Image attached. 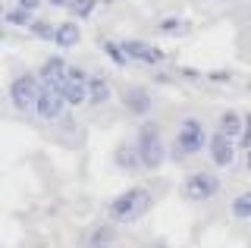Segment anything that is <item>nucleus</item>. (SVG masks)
Returning <instances> with one entry per match:
<instances>
[{
  "label": "nucleus",
  "instance_id": "1",
  "mask_svg": "<svg viewBox=\"0 0 251 248\" xmlns=\"http://www.w3.org/2000/svg\"><path fill=\"white\" fill-rule=\"evenodd\" d=\"M151 207V192L135 185V189H126L123 195H116L110 201V220L113 223H132Z\"/></svg>",
  "mask_w": 251,
  "mask_h": 248
},
{
  "label": "nucleus",
  "instance_id": "2",
  "mask_svg": "<svg viewBox=\"0 0 251 248\" xmlns=\"http://www.w3.org/2000/svg\"><path fill=\"white\" fill-rule=\"evenodd\" d=\"M138 157H141V167L148 170H160L163 160H167V148H163V138H160V129H157V123H145V126L138 129Z\"/></svg>",
  "mask_w": 251,
  "mask_h": 248
},
{
  "label": "nucleus",
  "instance_id": "3",
  "mask_svg": "<svg viewBox=\"0 0 251 248\" xmlns=\"http://www.w3.org/2000/svg\"><path fill=\"white\" fill-rule=\"evenodd\" d=\"M201 148H207L204 126L195 120V116H188V120H182V126H179V132H176V160L201 154Z\"/></svg>",
  "mask_w": 251,
  "mask_h": 248
},
{
  "label": "nucleus",
  "instance_id": "4",
  "mask_svg": "<svg viewBox=\"0 0 251 248\" xmlns=\"http://www.w3.org/2000/svg\"><path fill=\"white\" fill-rule=\"evenodd\" d=\"M38 95H41V85H38L35 75H16L10 82V98L16 110H35L38 107Z\"/></svg>",
  "mask_w": 251,
  "mask_h": 248
},
{
  "label": "nucleus",
  "instance_id": "5",
  "mask_svg": "<svg viewBox=\"0 0 251 248\" xmlns=\"http://www.w3.org/2000/svg\"><path fill=\"white\" fill-rule=\"evenodd\" d=\"M220 192V179L214 173H188L182 182V195L188 201H207Z\"/></svg>",
  "mask_w": 251,
  "mask_h": 248
},
{
  "label": "nucleus",
  "instance_id": "6",
  "mask_svg": "<svg viewBox=\"0 0 251 248\" xmlns=\"http://www.w3.org/2000/svg\"><path fill=\"white\" fill-rule=\"evenodd\" d=\"M235 138H229V135H223L217 129L214 135H210V142H207V151H210V160H214L217 167H229L232 160H235Z\"/></svg>",
  "mask_w": 251,
  "mask_h": 248
},
{
  "label": "nucleus",
  "instance_id": "7",
  "mask_svg": "<svg viewBox=\"0 0 251 248\" xmlns=\"http://www.w3.org/2000/svg\"><path fill=\"white\" fill-rule=\"evenodd\" d=\"M41 82L53 91H63L69 85V66L63 63V57H47L41 66Z\"/></svg>",
  "mask_w": 251,
  "mask_h": 248
},
{
  "label": "nucleus",
  "instance_id": "8",
  "mask_svg": "<svg viewBox=\"0 0 251 248\" xmlns=\"http://www.w3.org/2000/svg\"><path fill=\"white\" fill-rule=\"evenodd\" d=\"M63 107H66V100H63L60 91H53V88H47V85H41V95H38V116L47 123H53V120H60L63 116Z\"/></svg>",
  "mask_w": 251,
  "mask_h": 248
},
{
  "label": "nucleus",
  "instance_id": "9",
  "mask_svg": "<svg viewBox=\"0 0 251 248\" xmlns=\"http://www.w3.org/2000/svg\"><path fill=\"white\" fill-rule=\"evenodd\" d=\"M120 48L129 60H138V63H160L163 60V50H157L148 41H138V38H126V41H120Z\"/></svg>",
  "mask_w": 251,
  "mask_h": 248
},
{
  "label": "nucleus",
  "instance_id": "10",
  "mask_svg": "<svg viewBox=\"0 0 251 248\" xmlns=\"http://www.w3.org/2000/svg\"><path fill=\"white\" fill-rule=\"evenodd\" d=\"M126 110L135 113V116L148 113V110H151V91H145V88H129V91H126Z\"/></svg>",
  "mask_w": 251,
  "mask_h": 248
},
{
  "label": "nucleus",
  "instance_id": "11",
  "mask_svg": "<svg viewBox=\"0 0 251 248\" xmlns=\"http://www.w3.org/2000/svg\"><path fill=\"white\" fill-rule=\"evenodd\" d=\"M78 38H82V28H78V22L73 19V22H60L57 25V48H63V50H69V48H75L78 44Z\"/></svg>",
  "mask_w": 251,
  "mask_h": 248
},
{
  "label": "nucleus",
  "instance_id": "12",
  "mask_svg": "<svg viewBox=\"0 0 251 248\" xmlns=\"http://www.w3.org/2000/svg\"><path fill=\"white\" fill-rule=\"evenodd\" d=\"M113 160H116V167H123L126 173H135V170L141 167V157H138V148L135 145H120L113 154Z\"/></svg>",
  "mask_w": 251,
  "mask_h": 248
},
{
  "label": "nucleus",
  "instance_id": "13",
  "mask_svg": "<svg viewBox=\"0 0 251 248\" xmlns=\"http://www.w3.org/2000/svg\"><path fill=\"white\" fill-rule=\"evenodd\" d=\"M242 129H245V116H239L235 110H226L220 116V132L229 138H242Z\"/></svg>",
  "mask_w": 251,
  "mask_h": 248
},
{
  "label": "nucleus",
  "instance_id": "14",
  "mask_svg": "<svg viewBox=\"0 0 251 248\" xmlns=\"http://www.w3.org/2000/svg\"><path fill=\"white\" fill-rule=\"evenodd\" d=\"M60 95H63V100H66V104L82 107L85 100H88V82H73V79H69V85L60 91Z\"/></svg>",
  "mask_w": 251,
  "mask_h": 248
},
{
  "label": "nucleus",
  "instance_id": "15",
  "mask_svg": "<svg viewBox=\"0 0 251 248\" xmlns=\"http://www.w3.org/2000/svg\"><path fill=\"white\" fill-rule=\"evenodd\" d=\"M110 100V82L100 79V75H91L88 79V104H107Z\"/></svg>",
  "mask_w": 251,
  "mask_h": 248
},
{
  "label": "nucleus",
  "instance_id": "16",
  "mask_svg": "<svg viewBox=\"0 0 251 248\" xmlns=\"http://www.w3.org/2000/svg\"><path fill=\"white\" fill-rule=\"evenodd\" d=\"M229 211H232V217H235V220H251V189L239 192V195L232 198Z\"/></svg>",
  "mask_w": 251,
  "mask_h": 248
},
{
  "label": "nucleus",
  "instance_id": "17",
  "mask_svg": "<svg viewBox=\"0 0 251 248\" xmlns=\"http://www.w3.org/2000/svg\"><path fill=\"white\" fill-rule=\"evenodd\" d=\"M6 22L10 25H25V28H31V13H25V10H19V6H13V10H6Z\"/></svg>",
  "mask_w": 251,
  "mask_h": 248
},
{
  "label": "nucleus",
  "instance_id": "18",
  "mask_svg": "<svg viewBox=\"0 0 251 248\" xmlns=\"http://www.w3.org/2000/svg\"><path fill=\"white\" fill-rule=\"evenodd\" d=\"M94 6H98V0H73L69 10L75 13V19H88L91 13H94Z\"/></svg>",
  "mask_w": 251,
  "mask_h": 248
},
{
  "label": "nucleus",
  "instance_id": "19",
  "mask_svg": "<svg viewBox=\"0 0 251 248\" xmlns=\"http://www.w3.org/2000/svg\"><path fill=\"white\" fill-rule=\"evenodd\" d=\"M100 48H104V53H107L110 60H113L116 66H126V60H129V57H126V50H123V48H120L116 41H104Z\"/></svg>",
  "mask_w": 251,
  "mask_h": 248
},
{
  "label": "nucleus",
  "instance_id": "20",
  "mask_svg": "<svg viewBox=\"0 0 251 248\" xmlns=\"http://www.w3.org/2000/svg\"><path fill=\"white\" fill-rule=\"evenodd\" d=\"M185 22L182 19H163V22H157V32H163V35H182L185 32Z\"/></svg>",
  "mask_w": 251,
  "mask_h": 248
},
{
  "label": "nucleus",
  "instance_id": "21",
  "mask_svg": "<svg viewBox=\"0 0 251 248\" xmlns=\"http://www.w3.org/2000/svg\"><path fill=\"white\" fill-rule=\"evenodd\" d=\"M31 35L35 38H47V41H50V38H57V25H50V22H31Z\"/></svg>",
  "mask_w": 251,
  "mask_h": 248
},
{
  "label": "nucleus",
  "instance_id": "22",
  "mask_svg": "<svg viewBox=\"0 0 251 248\" xmlns=\"http://www.w3.org/2000/svg\"><path fill=\"white\" fill-rule=\"evenodd\" d=\"M239 148L251 151V113L245 116V129H242V138H239Z\"/></svg>",
  "mask_w": 251,
  "mask_h": 248
},
{
  "label": "nucleus",
  "instance_id": "23",
  "mask_svg": "<svg viewBox=\"0 0 251 248\" xmlns=\"http://www.w3.org/2000/svg\"><path fill=\"white\" fill-rule=\"evenodd\" d=\"M207 79L210 82H229L232 73H226V69H214V73H207Z\"/></svg>",
  "mask_w": 251,
  "mask_h": 248
},
{
  "label": "nucleus",
  "instance_id": "24",
  "mask_svg": "<svg viewBox=\"0 0 251 248\" xmlns=\"http://www.w3.org/2000/svg\"><path fill=\"white\" fill-rule=\"evenodd\" d=\"M16 6H19V10H25V13H35L38 6H41V0H19Z\"/></svg>",
  "mask_w": 251,
  "mask_h": 248
},
{
  "label": "nucleus",
  "instance_id": "25",
  "mask_svg": "<svg viewBox=\"0 0 251 248\" xmlns=\"http://www.w3.org/2000/svg\"><path fill=\"white\" fill-rule=\"evenodd\" d=\"M179 73H182V75H185V79H198V75H201V73H198V69H192V66H185V69H179Z\"/></svg>",
  "mask_w": 251,
  "mask_h": 248
},
{
  "label": "nucleus",
  "instance_id": "26",
  "mask_svg": "<svg viewBox=\"0 0 251 248\" xmlns=\"http://www.w3.org/2000/svg\"><path fill=\"white\" fill-rule=\"evenodd\" d=\"M73 0H50V6H69Z\"/></svg>",
  "mask_w": 251,
  "mask_h": 248
},
{
  "label": "nucleus",
  "instance_id": "27",
  "mask_svg": "<svg viewBox=\"0 0 251 248\" xmlns=\"http://www.w3.org/2000/svg\"><path fill=\"white\" fill-rule=\"evenodd\" d=\"M245 167H248V173H251V151H248V160H245Z\"/></svg>",
  "mask_w": 251,
  "mask_h": 248
},
{
  "label": "nucleus",
  "instance_id": "28",
  "mask_svg": "<svg viewBox=\"0 0 251 248\" xmlns=\"http://www.w3.org/2000/svg\"><path fill=\"white\" fill-rule=\"evenodd\" d=\"M94 248H110V245H94Z\"/></svg>",
  "mask_w": 251,
  "mask_h": 248
},
{
  "label": "nucleus",
  "instance_id": "29",
  "mask_svg": "<svg viewBox=\"0 0 251 248\" xmlns=\"http://www.w3.org/2000/svg\"><path fill=\"white\" fill-rule=\"evenodd\" d=\"M157 248H163V245H157Z\"/></svg>",
  "mask_w": 251,
  "mask_h": 248
}]
</instances>
